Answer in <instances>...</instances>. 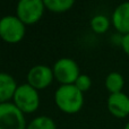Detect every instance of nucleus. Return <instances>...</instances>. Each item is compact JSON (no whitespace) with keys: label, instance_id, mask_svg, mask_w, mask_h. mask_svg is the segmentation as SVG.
Masks as SVG:
<instances>
[{"label":"nucleus","instance_id":"nucleus-1","mask_svg":"<svg viewBox=\"0 0 129 129\" xmlns=\"http://www.w3.org/2000/svg\"><path fill=\"white\" fill-rule=\"evenodd\" d=\"M54 103L61 112L76 114L84 107V93L75 85H60L54 92Z\"/></svg>","mask_w":129,"mask_h":129},{"label":"nucleus","instance_id":"nucleus-2","mask_svg":"<svg viewBox=\"0 0 129 129\" xmlns=\"http://www.w3.org/2000/svg\"><path fill=\"white\" fill-rule=\"evenodd\" d=\"M11 102L24 114L34 113L40 107V93L29 84L24 83L17 86Z\"/></svg>","mask_w":129,"mask_h":129},{"label":"nucleus","instance_id":"nucleus-3","mask_svg":"<svg viewBox=\"0 0 129 129\" xmlns=\"http://www.w3.org/2000/svg\"><path fill=\"white\" fill-rule=\"evenodd\" d=\"M26 34V25L16 15H6L0 18V39L8 44H17Z\"/></svg>","mask_w":129,"mask_h":129},{"label":"nucleus","instance_id":"nucleus-4","mask_svg":"<svg viewBox=\"0 0 129 129\" xmlns=\"http://www.w3.org/2000/svg\"><path fill=\"white\" fill-rule=\"evenodd\" d=\"M54 80L60 85H73L80 75L78 63L71 58H59L52 66Z\"/></svg>","mask_w":129,"mask_h":129},{"label":"nucleus","instance_id":"nucleus-5","mask_svg":"<svg viewBox=\"0 0 129 129\" xmlns=\"http://www.w3.org/2000/svg\"><path fill=\"white\" fill-rule=\"evenodd\" d=\"M45 10L42 0H20L16 5V16L25 25H33L40 22Z\"/></svg>","mask_w":129,"mask_h":129},{"label":"nucleus","instance_id":"nucleus-6","mask_svg":"<svg viewBox=\"0 0 129 129\" xmlns=\"http://www.w3.org/2000/svg\"><path fill=\"white\" fill-rule=\"evenodd\" d=\"M25 114L14 104L7 102L0 104V129H26Z\"/></svg>","mask_w":129,"mask_h":129},{"label":"nucleus","instance_id":"nucleus-7","mask_svg":"<svg viewBox=\"0 0 129 129\" xmlns=\"http://www.w3.org/2000/svg\"><path fill=\"white\" fill-rule=\"evenodd\" d=\"M26 80L27 84H29L32 87H34L38 91L45 89L54 80L52 67L42 63H39L31 67L29 70L27 71Z\"/></svg>","mask_w":129,"mask_h":129},{"label":"nucleus","instance_id":"nucleus-8","mask_svg":"<svg viewBox=\"0 0 129 129\" xmlns=\"http://www.w3.org/2000/svg\"><path fill=\"white\" fill-rule=\"evenodd\" d=\"M107 108L114 118H126L129 116V96L123 92L110 94L107 100Z\"/></svg>","mask_w":129,"mask_h":129},{"label":"nucleus","instance_id":"nucleus-9","mask_svg":"<svg viewBox=\"0 0 129 129\" xmlns=\"http://www.w3.org/2000/svg\"><path fill=\"white\" fill-rule=\"evenodd\" d=\"M111 24L122 35L129 33V1L116 7L111 16Z\"/></svg>","mask_w":129,"mask_h":129},{"label":"nucleus","instance_id":"nucleus-10","mask_svg":"<svg viewBox=\"0 0 129 129\" xmlns=\"http://www.w3.org/2000/svg\"><path fill=\"white\" fill-rule=\"evenodd\" d=\"M18 84L14 76L10 74L0 71V104L11 102Z\"/></svg>","mask_w":129,"mask_h":129},{"label":"nucleus","instance_id":"nucleus-11","mask_svg":"<svg viewBox=\"0 0 129 129\" xmlns=\"http://www.w3.org/2000/svg\"><path fill=\"white\" fill-rule=\"evenodd\" d=\"M104 85L110 94L120 93L122 92L123 86H125V78L118 71H112V73L108 74V76L105 77Z\"/></svg>","mask_w":129,"mask_h":129},{"label":"nucleus","instance_id":"nucleus-12","mask_svg":"<svg viewBox=\"0 0 129 129\" xmlns=\"http://www.w3.org/2000/svg\"><path fill=\"white\" fill-rule=\"evenodd\" d=\"M45 9L56 14L69 11L75 6L74 0H43Z\"/></svg>","mask_w":129,"mask_h":129},{"label":"nucleus","instance_id":"nucleus-13","mask_svg":"<svg viewBox=\"0 0 129 129\" xmlns=\"http://www.w3.org/2000/svg\"><path fill=\"white\" fill-rule=\"evenodd\" d=\"M110 25H111V20L105 15H101V14L93 16L89 20V26H91L92 31L96 34H103L108 32L110 28Z\"/></svg>","mask_w":129,"mask_h":129},{"label":"nucleus","instance_id":"nucleus-14","mask_svg":"<svg viewBox=\"0 0 129 129\" xmlns=\"http://www.w3.org/2000/svg\"><path fill=\"white\" fill-rule=\"evenodd\" d=\"M26 129H57V125L49 116H38L27 123Z\"/></svg>","mask_w":129,"mask_h":129},{"label":"nucleus","instance_id":"nucleus-15","mask_svg":"<svg viewBox=\"0 0 129 129\" xmlns=\"http://www.w3.org/2000/svg\"><path fill=\"white\" fill-rule=\"evenodd\" d=\"M74 85H75L80 92L86 93V92H88L92 87V79L88 75H86V74H80L79 77L76 79V82Z\"/></svg>","mask_w":129,"mask_h":129},{"label":"nucleus","instance_id":"nucleus-16","mask_svg":"<svg viewBox=\"0 0 129 129\" xmlns=\"http://www.w3.org/2000/svg\"><path fill=\"white\" fill-rule=\"evenodd\" d=\"M120 45H121V48H122L123 52L129 57V33L121 36Z\"/></svg>","mask_w":129,"mask_h":129},{"label":"nucleus","instance_id":"nucleus-17","mask_svg":"<svg viewBox=\"0 0 129 129\" xmlns=\"http://www.w3.org/2000/svg\"><path fill=\"white\" fill-rule=\"evenodd\" d=\"M123 129H129V121L126 123V126H125V128H123Z\"/></svg>","mask_w":129,"mask_h":129},{"label":"nucleus","instance_id":"nucleus-18","mask_svg":"<svg viewBox=\"0 0 129 129\" xmlns=\"http://www.w3.org/2000/svg\"><path fill=\"white\" fill-rule=\"evenodd\" d=\"M0 57H1V52H0Z\"/></svg>","mask_w":129,"mask_h":129}]
</instances>
